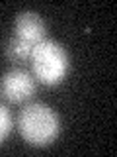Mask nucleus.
Returning <instances> with one entry per match:
<instances>
[{
	"mask_svg": "<svg viewBox=\"0 0 117 157\" xmlns=\"http://www.w3.org/2000/svg\"><path fill=\"white\" fill-rule=\"evenodd\" d=\"M31 45L26 41H22V39L18 37H10L8 45H6V55L10 61L14 63H23V61H29V55H31Z\"/></svg>",
	"mask_w": 117,
	"mask_h": 157,
	"instance_id": "obj_5",
	"label": "nucleus"
},
{
	"mask_svg": "<svg viewBox=\"0 0 117 157\" xmlns=\"http://www.w3.org/2000/svg\"><path fill=\"white\" fill-rule=\"evenodd\" d=\"M29 63H31V75L47 86L58 85L68 73L66 49L49 37L33 45Z\"/></svg>",
	"mask_w": 117,
	"mask_h": 157,
	"instance_id": "obj_2",
	"label": "nucleus"
},
{
	"mask_svg": "<svg viewBox=\"0 0 117 157\" xmlns=\"http://www.w3.org/2000/svg\"><path fill=\"white\" fill-rule=\"evenodd\" d=\"M18 130L27 144L45 147L57 140L61 132V122L51 106L43 102H29L18 116Z\"/></svg>",
	"mask_w": 117,
	"mask_h": 157,
	"instance_id": "obj_1",
	"label": "nucleus"
},
{
	"mask_svg": "<svg viewBox=\"0 0 117 157\" xmlns=\"http://www.w3.org/2000/svg\"><path fill=\"white\" fill-rule=\"evenodd\" d=\"M14 37L22 39L33 47L47 37V26L39 14L26 10V12H20L14 20Z\"/></svg>",
	"mask_w": 117,
	"mask_h": 157,
	"instance_id": "obj_4",
	"label": "nucleus"
},
{
	"mask_svg": "<svg viewBox=\"0 0 117 157\" xmlns=\"http://www.w3.org/2000/svg\"><path fill=\"white\" fill-rule=\"evenodd\" d=\"M12 130V116H10V110L0 102V144L6 140V136Z\"/></svg>",
	"mask_w": 117,
	"mask_h": 157,
	"instance_id": "obj_6",
	"label": "nucleus"
},
{
	"mask_svg": "<svg viewBox=\"0 0 117 157\" xmlns=\"http://www.w3.org/2000/svg\"><path fill=\"white\" fill-rule=\"evenodd\" d=\"M35 92V77L26 69H12L0 78V96L12 104L26 102Z\"/></svg>",
	"mask_w": 117,
	"mask_h": 157,
	"instance_id": "obj_3",
	"label": "nucleus"
}]
</instances>
